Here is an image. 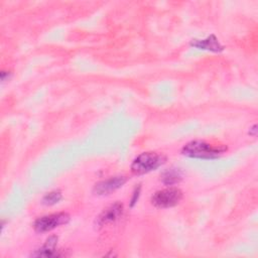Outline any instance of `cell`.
I'll list each match as a JSON object with an SVG mask.
<instances>
[{"label":"cell","mask_w":258,"mask_h":258,"mask_svg":"<svg viewBox=\"0 0 258 258\" xmlns=\"http://www.w3.org/2000/svg\"><path fill=\"white\" fill-rule=\"evenodd\" d=\"M181 178H182L181 171L178 168H174V167H171V168L165 170L161 174V180L166 185H173V184L179 182L181 180Z\"/></svg>","instance_id":"9c48e42d"},{"label":"cell","mask_w":258,"mask_h":258,"mask_svg":"<svg viewBox=\"0 0 258 258\" xmlns=\"http://www.w3.org/2000/svg\"><path fill=\"white\" fill-rule=\"evenodd\" d=\"M227 150L225 145H213L202 140H195L186 143L181 153L187 157L200 159H214L222 155Z\"/></svg>","instance_id":"6da1fadb"},{"label":"cell","mask_w":258,"mask_h":258,"mask_svg":"<svg viewBox=\"0 0 258 258\" xmlns=\"http://www.w3.org/2000/svg\"><path fill=\"white\" fill-rule=\"evenodd\" d=\"M139 191H140V185L138 186V188L136 187V189L134 191V195H133V198H132V201H131V207H133L134 204L137 202V199H138V196H139Z\"/></svg>","instance_id":"8fae6325"},{"label":"cell","mask_w":258,"mask_h":258,"mask_svg":"<svg viewBox=\"0 0 258 258\" xmlns=\"http://www.w3.org/2000/svg\"><path fill=\"white\" fill-rule=\"evenodd\" d=\"M62 196L59 190H52L47 192L43 198H42V204L46 206H52L57 204L61 200Z\"/></svg>","instance_id":"30bf717a"},{"label":"cell","mask_w":258,"mask_h":258,"mask_svg":"<svg viewBox=\"0 0 258 258\" xmlns=\"http://www.w3.org/2000/svg\"><path fill=\"white\" fill-rule=\"evenodd\" d=\"M126 180H127V178L123 175L112 176V177H109L107 179L97 182L94 186L93 191L95 195H98V196L109 195L112 191L121 187L126 182Z\"/></svg>","instance_id":"5b68a950"},{"label":"cell","mask_w":258,"mask_h":258,"mask_svg":"<svg viewBox=\"0 0 258 258\" xmlns=\"http://www.w3.org/2000/svg\"><path fill=\"white\" fill-rule=\"evenodd\" d=\"M190 45L200 49L211 50L214 52H220L224 49V46L219 42L218 38L215 35H210L205 39H192Z\"/></svg>","instance_id":"52a82bcc"},{"label":"cell","mask_w":258,"mask_h":258,"mask_svg":"<svg viewBox=\"0 0 258 258\" xmlns=\"http://www.w3.org/2000/svg\"><path fill=\"white\" fill-rule=\"evenodd\" d=\"M70 221V216L67 213H55L40 217L35 220L33 228L38 233L51 231L52 229L64 225Z\"/></svg>","instance_id":"277c9868"},{"label":"cell","mask_w":258,"mask_h":258,"mask_svg":"<svg viewBox=\"0 0 258 258\" xmlns=\"http://www.w3.org/2000/svg\"><path fill=\"white\" fill-rule=\"evenodd\" d=\"M166 157L156 152H143L139 154L131 164V170L135 174H144L155 170L162 165Z\"/></svg>","instance_id":"7a4b0ae2"},{"label":"cell","mask_w":258,"mask_h":258,"mask_svg":"<svg viewBox=\"0 0 258 258\" xmlns=\"http://www.w3.org/2000/svg\"><path fill=\"white\" fill-rule=\"evenodd\" d=\"M182 199V191L177 187L157 190L151 197V204L156 208L166 209L176 206Z\"/></svg>","instance_id":"3957f363"},{"label":"cell","mask_w":258,"mask_h":258,"mask_svg":"<svg viewBox=\"0 0 258 258\" xmlns=\"http://www.w3.org/2000/svg\"><path fill=\"white\" fill-rule=\"evenodd\" d=\"M57 242V237L56 236H50L49 238L46 239L44 244L37 249L31 256L33 257H53V256H58L55 252V246Z\"/></svg>","instance_id":"ba28073f"},{"label":"cell","mask_w":258,"mask_h":258,"mask_svg":"<svg viewBox=\"0 0 258 258\" xmlns=\"http://www.w3.org/2000/svg\"><path fill=\"white\" fill-rule=\"evenodd\" d=\"M122 213H123V205L121 203H115L109 206L108 208L104 209V211L97 218L96 223L100 227L109 223H113L121 217Z\"/></svg>","instance_id":"8992f818"}]
</instances>
